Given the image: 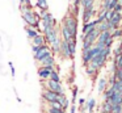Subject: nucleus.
<instances>
[{
    "label": "nucleus",
    "instance_id": "nucleus-1",
    "mask_svg": "<svg viewBox=\"0 0 122 113\" xmlns=\"http://www.w3.org/2000/svg\"><path fill=\"white\" fill-rule=\"evenodd\" d=\"M20 11H21V17L25 21L28 26H32V28H37L40 25V15H38L36 11H33V7H28L25 4L20 5Z\"/></svg>",
    "mask_w": 122,
    "mask_h": 113
},
{
    "label": "nucleus",
    "instance_id": "nucleus-2",
    "mask_svg": "<svg viewBox=\"0 0 122 113\" xmlns=\"http://www.w3.org/2000/svg\"><path fill=\"white\" fill-rule=\"evenodd\" d=\"M62 25L66 26L67 30L71 33V36L74 37V38H76V36H77V18L75 17V16L67 15L66 17L63 18V22H62Z\"/></svg>",
    "mask_w": 122,
    "mask_h": 113
},
{
    "label": "nucleus",
    "instance_id": "nucleus-3",
    "mask_svg": "<svg viewBox=\"0 0 122 113\" xmlns=\"http://www.w3.org/2000/svg\"><path fill=\"white\" fill-rule=\"evenodd\" d=\"M41 83H42L43 88L49 89V91H53V92H55V93H58V95H63L64 93L63 87H62V84L58 83V81H53V80L49 79V80H41Z\"/></svg>",
    "mask_w": 122,
    "mask_h": 113
},
{
    "label": "nucleus",
    "instance_id": "nucleus-4",
    "mask_svg": "<svg viewBox=\"0 0 122 113\" xmlns=\"http://www.w3.org/2000/svg\"><path fill=\"white\" fill-rule=\"evenodd\" d=\"M42 34H43V37H45L46 43H47L49 46H50L53 42H55L56 39L59 38V32H58V28H56V26L45 29V30L42 32Z\"/></svg>",
    "mask_w": 122,
    "mask_h": 113
},
{
    "label": "nucleus",
    "instance_id": "nucleus-5",
    "mask_svg": "<svg viewBox=\"0 0 122 113\" xmlns=\"http://www.w3.org/2000/svg\"><path fill=\"white\" fill-rule=\"evenodd\" d=\"M100 50H102V49H98L96 45H93L92 47H91L89 50H85V51H81V60H83V65L84 66H87L88 63L92 60V58L93 57H96V55L100 53Z\"/></svg>",
    "mask_w": 122,
    "mask_h": 113
},
{
    "label": "nucleus",
    "instance_id": "nucleus-6",
    "mask_svg": "<svg viewBox=\"0 0 122 113\" xmlns=\"http://www.w3.org/2000/svg\"><path fill=\"white\" fill-rule=\"evenodd\" d=\"M51 55H53V53H51V50H50V46L46 43V45H43V46H40V50L34 54V59L40 63L42 59H45V58H47V57H51Z\"/></svg>",
    "mask_w": 122,
    "mask_h": 113
},
{
    "label": "nucleus",
    "instance_id": "nucleus-7",
    "mask_svg": "<svg viewBox=\"0 0 122 113\" xmlns=\"http://www.w3.org/2000/svg\"><path fill=\"white\" fill-rule=\"evenodd\" d=\"M98 34H100V32L95 28L91 32H88L87 34H81V39H83V42H88V43H91V45H95L96 41H97Z\"/></svg>",
    "mask_w": 122,
    "mask_h": 113
},
{
    "label": "nucleus",
    "instance_id": "nucleus-8",
    "mask_svg": "<svg viewBox=\"0 0 122 113\" xmlns=\"http://www.w3.org/2000/svg\"><path fill=\"white\" fill-rule=\"evenodd\" d=\"M58 93H55V92L53 91H49V89L43 88L42 89V93H41V99H42V101H46L49 104V102H54V101H58Z\"/></svg>",
    "mask_w": 122,
    "mask_h": 113
},
{
    "label": "nucleus",
    "instance_id": "nucleus-9",
    "mask_svg": "<svg viewBox=\"0 0 122 113\" xmlns=\"http://www.w3.org/2000/svg\"><path fill=\"white\" fill-rule=\"evenodd\" d=\"M53 70H55V67H38L37 70V74H38V78L40 80H49L50 78V72Z\"/></svg>",
    "mask_w": 122,
    "mask_h": 113
},
{
    "label": "nucleus",
    "instance_id": "nucleus-10",
    "mask_svg": "<svg viewBox=\"0 0 122 113\" xmlns=\"http://www.w3.org/2000/svg\"><path fill=\"white\" fill-rule=\"evenodd\" d=\"M59 55H61L62 58H64V59H71V58H74L71 55V53H70V49H68L67 42L63 41V39L61 41V51H59Z\"/></svg>",
    "mask_w": 122,
    "mask_h": 113
},
{
    "label": "nucleus",
    "instance_id": "nucleus-11",
    "mask_svg": "<svg viewBox=\"0 0 122 113\" xmlns=\"http://www.w3.org/2000/svg\"><path fill=\"white\" fill-rule=\"evenodd\" d=\"M96 15V9L95 7L92 8H85V9H83V24L88 22V21L92 20V17Z\"/></svg>",
    "mask_w": 122,
    "mask_h": 113
},
{
    "label": "nucleus",
    "instance_id": "nucleus-12",
    "mask_svg": "<svg viewBox=\"0 0 122 113\" xmlns=\"http://www.w3.org/2000/svg\"><path fill=\"white\" fill-rule=\"evenodd\" d=\"M97 20H91V21H88V22H85V24H83V29H81V33L83 34H87L88 32H91L92 29H95L96 26H97Z\"/></svg>",
    "mask_w": 122,
    "mask_h": 113
},
{
    "label": "nucleus",
    "instance_id": "nucleus-13",
    "mask_svg": "<svg viewBox=\"0 0 122 113\" xmlns=\"http://www.w3.org/2000/svg\"><path fill=\"white\" fill-rule=\"evenodd\" d=\"M112 38V33L110 32H101L100 34H98V37H97V41L96 42H98V43H102V45H105L106 42L109 41V39Z\"/></svg>",
    "mask_w": 122,
    "mask_h": 113
},
{
    "label": "nucleus",
    "instance_id": "nucleus-14",
    "mask_svg": "<svg viewBox=\"0 0 122 113\" xmlns=\"http://www.w3.org/2000/svg\"><path fill=\"white\" fill-rule=\"evenodd\" d=\"M40 65H41V67H55V58H54V55L47 57L41 60Z\"/></svg>",
    "mask_w": 122,
    "mask_h": 113
},
{
    "label": "nucleus",
    "instance_id": "nucleus-15",
    "mask_svg": "<svg viewBox=\"0 0 122 113\" xmlns=\"http://www.w3.org/2000/svg\"><path fill=\"white\" fill-rule=\"evenodd\" d=\"M25 32H26V34H28V38L32 41L34 37H37L38 34H40V30H38L37 28H32V26H28V25H25Z\"/></svg>",
    "mask_w": 122,
    "mask_h": 113
},
{
    "label": "nucleus",
    "instance_id": "nucleus-16",
    "mask_svg": "<svg viewBox=\"0 0 122 113\" xmlns=\"http://www.w3.org/2000/svg\"><path fill=\"white\" fill-rule=\"evenodd\" d=\"M32 45H34V46H43V45H46V39L43 37V34L40 33L37 37H34L32 39Z\"/></svg>",
    "mask_w": 122,
    "mask_h": 113
},
{
    "label": "nucleus",
    "instance_id": "nucleus-17",
    "mask_svg": "<svg viewBox=\"0 0 122 113\" xmlns=\"http://www.w3.org/2000/svg\"><path fill=\"white\" fill-rule=\"evenodd\" d=\"M109 101H110L113 105H119V104H122V95L119 93V92H114V93L112 95V97L109 99Z\"/></svg>",
    "mask_w": 122,
    "mask_h": 113
},
{
    "label": "nucleus",
    "instance_id": "nucleus-18",
    "mask_svg": "<svg viewBox=\"0 0 122 113\" xmlns=\"http://www.w3.org/2000/svg\"><path fill=\"white\" fill-rule=\"evenodd\" d=\"M58 102L62 105V108H63V110H67V108L70 107V101H68V99H67V96L66 95H59L58 96Z\"/></svg>",
    "mask_w": 122,
    "mask_h": 113
},
{
    "label": "nucleus",
    "instance_id": "nucleus-19",
    "mask_svg": "<svg viewBox=\"0 0 122 113\" xmlns=\"http://www.w3.org/2000/svg\"><path fill=\"white\" fill-rule=\"evenodd\" d=\"M98 71H100V70H97V68L93 67L92 65H89V63H88V65L85 66V72H87V75H88V76H91V78H95V76L97 75Z\"/></svg>",
    "mask_w": 122,
    "mask_h": 113
},
{
    "label": "nucleus",
    "instance_id": "nucleus-20",
    "mask_svg": "<svg viewBox=\"0 0 122 113\" xmlns=\"http://www.w3.org/2000/svg\"><path fill=\"white\" fill-rule=\"evenodd\" d=\"M96 29H97L98 32H110V28H109V22L108 21H102V22H100V24H97V26H96Z\"/></svg>",
    "mask_w": 122,
    "mask_h": 113
},
{
    "label": "nucleus",
    "instance_id": "nucleus-21",
    "mask_svg": "<svg viewBox=\"0 0 122 113\" xmlns=\"http://www.w3.org/2000/svg\"><path fill=\"white\" fill-rule=\"evenodd\" d=\"M106 84H108V80H106L105 78H101L100 80H98V84H97V91L100 92V93H102V92L106 89Z\"/></svg>",
    "mask_w": 122,
    "mask_h": 113
},
{
    "label": "nucleus",
    "instance_id": "nucleus-22",
    "mask_svg": "<svg viewBox=\"0 0 122 113\" xmlns=\"http://www.w3.org/2000/svg\"><path fill=\"white\" fill-rule=\"evenodd\" d=\"M67 45H68V49H70L71 55L74 57L75 53H76V38H72L71 41H68V42H67Z\"/></svg>",
    "mask_w": 122,
    "mask_h": 113
},
{
    "label": "nucleus",
    "instance_id": "nucleus-23",
    "mask_svg": "<svg viewBox=\"0 0 122 113\" xmlns=\"http://www.w3.org/2000/svg\"><path fill=\"white\" fill-rule=\"evenodd\" d=\"M112 108H113V104L109 100H105L102 104V113H112Z\"/></svg>",
    "mask_w": 122,
    "mask_h": 113
},
{
    "label": "nucleus",
    "instance_id": "nucleus-24",
    "mask_svg": "<svg viewBox=\"0 0 122 113\" xmlns=\"http://www.w3.org/2000/svg\"><path fill=\"white\" fill-rule=\"evenodd\" d=\"M36 5L40 8L41 11H47V0H36Z\"/></svg>",
    "mask_w": 122,
    "mask_h": 113
},
{
    "label": "nucleus",
    "instance_id": "nucleus-25",
    "mask_svg": "<svg viewBox=\"0 0 122 113\" xmlns=\"http://www.w3.org/2000/svg\"><path fill=\"white\" fill-rule=\"evenodd\" d=\"M80 5L83 7V9L92 8V7H95V0H80Z\"/></svg>",
    "mask_w": 122,
    "mask_h": 113
},
{
    "label": "nucleus",
    "instance_id": "nucleus-26",
    "mask_svg": "<svg viewBox=\"0 0 122 113\" xmlns=\"http://www.w3.org/2000/svg\"><path fill=\"white\" fill-rule=\"evenodd\" d=\"M50 80H53V81H58V83H61V76H59V72L56 70H53L50 72Z\"/></svg>",
    "mask_w": 122,
    "mask_h": 113
},
{
    "label": "nucleus",
    "instance_id": "nucleus-27",
    "mask_svg": "<svg viewBox=\"0 0 122 113\" xmlns=\"http://www.w3.org/2000/svg\"><path fill=\"white\" fill-rule=\"evenodd\" d=\"M113 65L116 66L117 70H118V68H122V54H121V55H117V57H114Z\"/></svg>",
    "mask_w": 122,
    "mask_h": 113
},
{
    "label": "nucleus",
    "instance_id": "nucleus-28",
    "mask_svg": "<svg viewBox=\"0 0 122 113\" xmlns=\"http://www.w3.org/2000/svg\"><path fill=\"white\" fill-rule=\"evenodd\" d=\"M46 113H67V112H66V110H63V109H58V108L47 107V108H46Z\"/></svg>",
    "mask_w": 122,
    "mask_h": 113
},
{
    "label": "nucleus",
    "instance_id": "nucleus-29",
    "mask_svg": "<svg viewBox=\"0 0 122 113\" xmlns=\"http://www.w3.org/2000/svg\"><path fill=\"white\" fill-rule=\"evenodd\" d=\"M114 93V91H113V88H112V87H109L108 89H105V91H104V99L105 100H109L112 97V95Z\"/></svg>",
    "mask_w": 122,
    "mask_h": 113
},
{
    "label": "nucleus",
    "instance_id": "nucleus-30",
    "mask_svg": "<svg viewBox=\"0 0 122 113\" xmlns=\"http://www.w3.org/2000/svg\"><path fill=\"white\" fill-rule=\"evenodd\" d=\"M95 105H96V100L95 99H91L89 101L87 102V109H88V112H93V109H95Z\"/></svg>",
    "mask_w": 122,
    "mask_h": 113
},
{
    "label": "nucleus",
    "instance_id": "nucleus-31",
    "mask_svg": "<svg viewBox=\"0 0 122 113\" xmlns=\"http://www.w3.org/2000/svg\"><path fill=\"white\" fill-rule=\"evenodd\" d=\"M119 37H122V29H114L113 32H112V38H119Z\"/></svg>",
    "mask_w": 122,
    "mask_h": 113
},
{
    "label": "nucleus",
    "instance_id": "nucleus-32",
    "mask_svg": "<svg viewBox=\"0 0 122 113\" xmlns=\"http://www.w3.org/2000/svg\"><path fill=\"white\" fill-rule=\"evenodd\" d=\"M112 113H122V104L113 105V108H112Z\"/></svg>",
    "mask_w": 122,
    "mask_h": 113
},
{
    "label": "nucleus",
    "instance_id": "nucleus-33",
    "mask_svg": "<svg viewBox=\"0 0 122 113\" xmlns=\"http://www.w3.org/2000/svg\"><path fill=\"white\" fill-rule=\"evenodd\" d=\"M47 107H51V108H58V109H63V108H62V105L59 104L58 101H54V102H49V104H47Z\"/></svg>",
    "mask_w": 122,
    "mask_h": 113
},
{
    "label": "nucleus",
    "instance_id": "nucleus-34",
    "mask_svg": "<svg viewBox=\"0 0 122 113\" xmlns=\"http://www.w3.org/2000/svg\"><path fill=\"white\" fill-rule=\"evenodd\" d=\"M113 53H114V57H117V55H121V54H122V45H119L118 47H116Z\"/></svg>",
    "mask_w": 122,
    "mask_h": 113
},
{
    "label": "nucleus",
    "instance_id": "nucleus-35",
    "mask_svg": "<svg viewBox=\"0 0 122 113\" xmlns=\"http://www.w3.org/2000/svg\"><path fill=\"white\" fill-rule=\"evenodd\" d=\"M118 4V0H110V3H109V11L114 9V7Z\"/></svg>",
    "mask_w": 122,
    "mask_h": 113
},
{
    "label": "nucleus",
    "instance_id": "nucleus-36",
    "mask_svg": "<svg viewBox=\"0 0 122 113\" xmlns=\"http://www.w3.org/2000/svg\"><path fill=\"white\" fill-rule=\"evenodd\" d=\"M113 15H114V11H113V9H112V11H108V12H106V17H105V20H106V21H109L112 17H113Z\"/></svg>",
    "mask_w": 122,
    "mask_h": 113
},
{
    "label": "nucleus",
    "instance_id": "nucleus-37",
    "mask_svg": "<svg viewBox=\"0 0 122 113\" xmlns=\"http://www.w3.org/2000/svg\"><path fill=\"white\" fill-rule=\"evenodd\" d=\"M113 11H114V12H117V13H121V12H122V4H119V3H118V4L114 7Z\"/></svg>",
    "mask_w": 122,
    "mask_h": 113
},
{
    "label": "nucleus",
    "instance_id": "nucleus-38",
    "mask_svg": "<svg viewBox=\"0 0 122 113\" xmlns=\"http://www.w3.org/2000/svg\"><path fill=\"white\" fill-rule=\"evenodd\" d=\"M38 50H40V46H34V45H32V51L34 53V54L38 51Z\"/></svg>",
    "mask_w": 122,
    "mask_h": 113
},
{
    "label": "nucleus",
    "instance_id": "nucleus-39",
    "mask_svg": "<svg viewBox=\"0 0 122 113\" xmlns=\"http://www.w3.org/2000/svg\"><path fill=\"white\" fill-rule=\"evenodd\" d=\"M112 43H113V38H110L108 42L105 43V47H112Z\"/></svg>",
    "mask_w": 122,
    "mask_h": 113
},
{
    "label": "nucleus",
    "instance_id": "nucleus-40",
    "mask_svg": "<svg viewBox=\"0 0 122 113\" xmlns=\"http://www.w3.org/2000/svg\"><path fill=\"white\" fill-rule=\"evenodd\" d=\"M8 65H9V67H11V71H12V76H13V78H15V67H13V65H12V62H9Z\"/></svg>",
    "mask_w": 122,
    "mask_h": 113
},
{
    "label": "nucleus",
    "instance_id": "nucleus-41",
    "mask_svg": "<svg viewBox=\"0 0 122 113\" xmlns=\"http://www.w3.org/2000/svg\"><path fill=\"white\" fill-rule=\"evenodd\" d=\"M71 113H76V108H75V105L71 107Z\"/></svg>",
    "mask_w": 122,
    "mask_h": 113
},
{
    "label": "nucleus",
    "instance_id": "nucleus-42",
    "mask_svg": "<svg viewBox=\"0 0 122 113\" xmlns=\"http://www.w3.org/2000/svg\"><path fill=\"white\" fill-rule=\"evenodd\" d=\"M84 102H85L84 99H80V100H79V104H80V105H84Z\"/></svg>",
    "mask_w": 122,
    "mask_h": 113
},
{
    "label": "nucleus",
    "instance_id": "nucleus-43",
    "mask_svg": "<svg viewBox=\"0 0 122 113\" xmlns=\"http://www.w3.org/2000/svg\"><path fill=\"white\" fill-rule=\"evenodd\" d=\"M19 1H20V3H21V4H22V3H24V0H19Z\"/></svg>",
    "mask_w": 122,
    "mask_h": 113
},
{
    "label": "nucleus",
    "instance_id": "nucleus-44",
    "mask_svg": "<svg viewBox=\"0 0 122 113\" xmlns=\"http://www.w3.org/2000/svg\"><path fill=\"white\" fill-rule=\"evenodd\" d=\"M121 45H122V37H121Z\"/></svg>",
    "mask_w": 122,
    "mask_h": 113
}]
</instances>
